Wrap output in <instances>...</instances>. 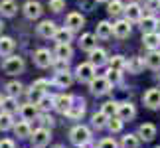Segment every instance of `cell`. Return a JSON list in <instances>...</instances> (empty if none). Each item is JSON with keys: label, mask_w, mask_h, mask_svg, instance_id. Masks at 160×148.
Listing matches in <instances>:
<instances>
[{"label": "cell", "mask_w": 160, "mask_h": 148, "mask_svg": "<svg viewBox=\"0 0 160 148\" xmlns=\"http://www.w3.org/2000/svg\"><path fill=\"white\" fill-rule=\"evenodd\" d=\"M53 38H55L58 44H69L71 38H73V30H69V28H58V32H55Z\"/></svg>", "instance_id": "obj_27"}, {"label": "cell", "mask_w": 160, "mask_h": 148, "mask_svg": "<svg viewBox=\"0 0 160 148\" xmlns=\"http://www.w3.org/2000/svg\"><path fill=\"white\" fill-rule=\"evenodd\" d=\"M32 87H36V89H40V91H44V93H46V89L50 87V83H48V79H38V81L32 83Z\"/></svg>", "instance_id": "obj_44"}, {"label": "cell", "mask_w": 160, "mask_h": 148, "mask_svg": "<svg viewBox=\"0 0 160 148\" xmlns=\"http://www.w3.org/2000/svg\"><path fill=\"white\" fill-rule=\"evenodd\" d=\"M14 132L18 138H28V136H32V126H30L28 121L22 119L20 122H14Z\"/></svg>", "instance_id": "obj_18"}, {"label": "cell", "mask_w": 160, "mask_h": 148, "mask_svg": "<svg viewBox=\"0 0 160 148\" xmlns=\"http://www.w3.org/2000/svg\"><path fill=\"white\" fill-rule=\"evenodd\" d=\"M2 67L8 75H18V73L24 71V59L18 57V55H10V57H6Z\"/></svg>", "instance_id": "obj_4"}, {"label": "cell", "mask_w": 160, "mask_h": 148, "mask_svg": "<svg viewBox=\"0 0 160 148\" xmlns=\"http://www.w3.org/2000/svg\"><path fill=\"white\" fill-rule=\"evenodd\" d=\"M30 140H32V144H34L36 148H44L46 144H50V140H52V132L48 131L46 126H40V128H36V131L32 132Z\"/></svg>", "instance_id": "obj_2"}, {"label": "cell", "mask_w": 160, "mask_h": 148, "mask_svg": "<svg viewBox=\"0 0 160 148\" xmlns=\"http://www.w3.org/2000/svg\"><path fill=\"white\" fill-rule=\"evenodd\" d=\"M134 115H137V109H134L132 103H119V107H117V116H121L122 121H131L134 119Z\"/></svg>", "instance_id": "obj_10"}, {"label": "cell", "mask_w": 160, "mask_h": 148, "mask_svg": "<svg viewBox=\"0 0 160 148\" xmlns=\"http://www.w3.org/2000/svg\"><path fill=\"white\" fill-rule=\"evenodd\" d=\"M2 28H4V24H2V20H0V32H2Z\"/></svg>", "instance_id": "obj_49"}, {"label": "cell", "mask_w": 160, "mask_h": 148, "mask_svg": "<svg viewBox=\"0 0 160 148\" xmlns=\"http://www.w3.org/2000/svg\"><path fill=\"white\" fill-rule=\"evenodd\" d=\"M109 119H111V116H107V115L101 111V113H95V115H93L91 122H93V126H95V128H105V126L109 125Z\"/></svg>", "instance_id": "obj_34"}, {"label": "cell", "mask_w": 160, "mask_h": 148, "mask_svg": "<svg viewBox=\"0 0 160 148\" xmlns=\"http://www.w3.org/2000/svg\"><path fill=\"white\" fill-rule=\"evenodd\" d=\"M107 79H109V83L111 85H117L121 81V71H117V69H111L109 67V71H107V75H105Z\"/></svg>", "instance_id": "obj_42"}, {"label": "cell", "mask_w": 160, "mask_h": 148, "mask_svg": "<svg viewBox=\"0 0 160 148\" xmlns=\"http://www.w3.org/2000/svg\"><path fill=\"white\" fill-rule=\"evenodd\" d=\"M53 83L58 85L59 89H67V87H69V85L73 83V75H71V71H69V69L58 71V73H55V79H53Z\"/></svg>", "instance_id": "obj_12"}, {"label": "cell", "mask_w": 160, "mask_h": 148, "mask_svg": "<svg viewBox=\"0 0 160 148\" xmlns=\"http://www.w3.org/2000/svg\"><path fill=\"white\" fill-rule=\"evenodd\" d=\"M20 115H22V119L24 121H34V119H38L40 113H38V105H34V103H26V105H22L20 107Z\"/></svg>", "instance_id": "obj_14"}, {"label": "cell", "mask_w": 160, "mask_h": 148, "mask_svg": "<svg viewBox=\"0 0 160 148\" xmlns=\"http://www.w3.org/2000/svg\"><path fill=\"white\" fill-rule=\"evenodd\" d=\"M158 34H160V22H158Z\"/></svg>", "instance_id": "obj_51"}, {"label": "cell", "mask_w": 160, "mask_h": 148, "mask_svg": "<svg viewBox=\"0 0 160 148\" xmlns=\"http://www.w3.org/2000/svg\"><path fill=\"white\" fill-rule=\"evenodd\" d=\"M107 12L111 16H121L125 12V4L121 0H109V6H107Z\"/></svg>", "instance_id": "obj_32"}, {"label": "cell", "mask_w": 160, "mask_h": 148, "mask_svg": "<svg viewBox=\"0 0 160 148\" xmlns=\"http://www.w3.org/2000/svg\"><path fill=\"white\" fill-rule=\"evenodd\" d=\"M10 128H14V119H12V113L2 111V113H0V131H10Z\"/></svg>", "instance_id": "obj_31"}, {"label": "cell", "mask_w": 160, "mask_h": 148, "mask_svg": "<svg viewBox=\"0 0 160 148\" xmlns=\"http://www.w3.org/2000/svg\"><path fill=\"white\" fill-rule=\"evenodd\" d=\"M109 67L111 69H117V71H122V69H127V59L122 55H113L109 59Z\"/></svg>", "instance_id": "obj_33"}, {"label": "cell", "mask_w": 160, "mask_h": 148, "mask_svg": "<svg viewBox=\"0 0 160 148\" xmlns=\"http://www.w3.org/2000/svg\"><path fill=\"white\" fill-rule=\"evenodd\" d=\"M89 89H91V93L93 95H105L109 93V89H111V83H109V79L103 75V77H93L89 81Z\"/></svg>", "instance_id": "obj_3"}, {"label": "cell", "mask_w": 160, "mask_h": 148, "mask_svg": "<svg viewBox=\"0 0 160 148\" xmlns=\"http://www.w3.org/2000/svg\"><path fill=\"white\" fill-rule=\"evenodd\" d=\"M138 136L148 142V140H152V138L156 136V126L150 125V122H146V125H140V128H138Z\"/></svg>", "instance_id": "obj_24"}, {"label": "cell", "mask_w": 160, "mask_h": 148, "mask_svg": "<svg viewBox=\"0 0 160 148\" xmlns=\"http://www.w3.org/2000/svg\"><path fill=\"white\" fill-rule=\"evenodd\" d=\"M6 91H8V95H12V97L20 95L22 93V83L20 81H10L8 85H6Z\"/></svg>", "instance_id": "obj_39"}, {"label": "cell", "mask_w": 160, "mask_h": 148, "mask_svg": "<svg viewBox=\"0 0 160 148\" xmlns=\"http://www.w3.org/2000/svg\"><path fill=\"white\" fill-rule=\"evenodd\" d=\"M2 111H6V113H16L18 111V103H16V99L12 95L2 99Z\"/></svg>", "instance_id": "obj_35"}, {"label": "cell", "mask_w": 160, "mask_h": 148, "mask_svg": "<svg viewBox=\"0 0 160 148\" xmlns=\"http://www.w3.org/2000/svg\"><path fill=\"white\" fill-rule=\"evenodd\" d=\"M138 136L137 134H127V136H122V142H121V146L122 148H138Z\"/></svg>", "instance_id": "obj_37"}, {"label": "cell", "mask_w": 160, "mask_h": 148, "mask_svg": "<svg viewBox=\"0 0 160 148\" xmlns=\"http://www.w3.org/2000/svg\"><path fill=\"white\" fill-rule=\"evenodd\" d=\"M111 36H113V24L107 22V20H103L97 24V38H101V40H109Z\"/></svg>", "instance_id": "obj_22"}, {"label": "cell", "mask_w": 160, "mask_h": 148, "mask_svg": "<svg viewBox=\"0 0 160 148\" xmlns=\"http://www.w3.org/2000/svg\"><path fill=\"white\" fill-rule=\"evenodd\" d=\"M71 101H73V97H71V95L61 93V95H58V97H53V109L58 111V113L65 115L67 111H69V107H71Z\"/></svg>", "instance_id": "obj_7"}, {"label": "cell", "mask_w": 160, "mask_h": 148, "mask_svg": "<svg viewBox=\"0 0 160 148\" xmlns=\"http://www.w3.org/2000/svg\"><path fill=\"white\" fill-rule=\"evenodd\" d=\"M65 115L69 116V119H73V121L81 119V116L85 115V99H81V97H73L71 107H69V111H67Z\"/></svg>", "instance_id": "obj_6"}, {"label": "cell", "mask_w": 160, "mask_h": 148, "mask_svg": "<svg viewBox=\"0 0 160 148\" xmlns=\"http://www.w3.org/2000/svg\"><path fill=\"white\" fill-rule=\"evenodd\" d=\"M55 32H58V26H55L52 20H44L38 26V34L42 36V38H53Z\"/></svg>", "instance_id": "obj_16"}, {"label": "cell", "mask_w": 160, "mask_h": 148, "mask_svg": "<svg viewBox=\"0 0 160 148\" xmlns=\"http://www.w3.org/2000/svg\"><path fill=\"white\" fill-rule=\"evenodd\" d=\"M16 10H18V6H16L14 0H2V2H0V12H2L4 16H8V18L14 16Z\"/></svg>", "instance_id": "obj_29"}, {"label": "cell", "mask_w": 160, "mask_h": 148, "mask_svg": "<svg viewBox=\"0 0 160 148\" xmlns=\"http://www.w3.org/2000/svg\"><path fill=\"white\" fill-rule=\"evenodd\" d=\"M140 28H142L144 34L154 32V30L158 28V20H156L154 16H142V20H140Z\"/></svg>", "instance_id": "obj_28"}, {"label": "cell", "mask_w": 160, "mask_h": 148, "mask_svg": "<svg viewBox=\"0 0 160 148\" xmlns=\"http://www.w3.org/2000/svg\"><path fill=\"white\" fill-rule=\"evenodd\" d=\"M144 65H146V61L142 57H128V61H127L128 73H140L144 69Z\"/></svg>", "instance_id": "obj_25"}, {"label": "cell", "mask_w": 160, "mask_h": 148, "mask_svg": "<svg viewBox=\"0 0 160 148\" xmlns=\"http://www.w3.org/2000/svg\"><path fill=\"white\" fill-rule=\"evenodd\" d=\"M55 148H61V146H55Z\"/></svg>", "instance_id": "obj_53"}, {"label": "cell", "mask_w": 160, "mask_h": 148, "mask_svg": "<svg viewBox=\"0 0 160 148\" xmlns=\"http://www.w3.org/2000/svg\"><path fill=\"white\" fill-rule=\"evenodd\" d=\"M125 12H127L128 22H140L142 20V8H140V4H137V2H131L125 8Z\"/></svg>", "instance_id": "obj_15"}, {"label": "cell", "mask_w": 160, "mask_h": 148, "mask_svg": "<svg viewBox=\"0 0 160 148\" xmlns=\"http://www.w3.org/2000/svg\"><path fill=\"white\" fill-rule=\"evenodd\" d=\"M38 109H42V111H50V109H53V97L44 95V97L40 99V103H38Z\"/></svg>", "instance_id": "obj_40"}, {"label": "cell", "mask_w": 160, "mask_h": 148, "mask_svg": "<svg viewBox=\"0 0 160 148\" xmlns=\"http://www.w3.org/2000/svg\"><path fill=\"white\" fill-rule=\"evenodd\" d=\"M142 44L146 49H158L160 47V34L158 32H148V34H144V38H142Z\"/></svg>", "instance_id": "obj_19"}, {"label": "cell", "mask_w": 160, "mask_h": 148, "mask_svg": "<svg viewBox=\"0 0 160 148\" xmlns=\"http://www.w3.org/2000/svg\"><path fill=\"white\" fill-rule=\"evenodd\" d=\"M89 61H91L95 67H101V65H105L107 61H109V57H107V53L103 52V49L95 47L93 52H89Z\"/></svg>", "instance_id": "obj_17"}, {"label": "cell", "mask_w": 160, "mask_h": 148, "mask_svg": "<svg viewBox=\"0 0 160 148\" xmlns=\"http://www.w3.org/2000/svg\"><path fill=\"white\" fill-rule=\"evenodd\" d=\"M53 65H55V69H58V71L67 69V61H65V59H58V61H53Z\"/></svg>", "instance_id": "obj_46"}, {"label": "cell", "mask_w": 160, "mask_h": 148, "mask_svg": "<svg viewBox=\"0 0 160 148\" xmlns=\"http://www.w3.org/2000/svg\"><path fill=\"white\" fill-rule=\"evenodd\" d=\"M122 122H125V121H122L121 119V116H111V119H109V125H107V128H109V131L111 132H121L122 131Z\"/></svg>", "instance_id": "obj_36"}, {"label": "cell", "mask_w": 160, "mask_h": 148, "mask_svg": "<svg viewBox=\"0 0 160 148\" xmlns=\"http://www.w3.org/2000/svg\"><path fill=\"white\" fill-rule=\"evenodd\" d=\"M14 47H16V42L12 38H8V36L0 38V55H10L14 52Z\"/></svg>", "instance_id": "obj_26"}, {"label": "cell", "mask_w": 160, "mask_h": 148, "mask_svg": "<svg viewBox=\"0 0 160 148\" xmlns=\"http://www.w3.org/2000/svg\"><path fill=\"white\" fill-rule=\"evenodd\" d=\"M117 107H119V103H115V101H109V103H105L103 105V113H105L107 116H115L117 115Z\"/></svg>", "instance_id": "obj_41"}, {"label": "cell", "mask_w": 160, "mask_h": 148, "mask_svg": "<svg viewBox=\"0 0 160 148\" xmlns=\"http://www.w3.org/2000/svg\"><path fill=\"white\" fill-rule=\"evenodd\" d=\"M75 75H77L79 81L89 83L91 79L97 75V73H95V65L91 63V61H87V63H79V65H77V69H75Z\"/></svg>", "instance_id": "obj_5"}, {"label": "cell", "mask_w": 160, "mask_h": 148, "mask_svg": "<svg viewBox=\"0 0 160 148\" xmlns=\"http://www.w3.org/2000/svg\"><path fill=\"white\" fill-rule=\"evenodd\" d=\"M24 14H26L28 20H36V18H40V14H42V4L36 2V0H28V2L24 4Z\"/></svg>", "instance_id": "obj_11"}, {"label": "cell", "mask_w": 160, "mask_h": 148, "mask_svg": "<svg viewBox=\"0 0 160 148\" xmlns=\"http://www.w3.org/2000/svg\"><path fill=\"white\" fill-rule=\"evenodd\" d=\"M0 148H16V144H14V140L4 138V140H0Z\"/></svg>", "instance_id": "obj_47"}, {"label": "cell", "mask_w": 160, "mask_h": 148, "mask_svg": "<svg viewBox=\"0 0 160 148\" xmlns=\"http://www.w3.org/2000/svg\"><path fill=\"white\" fill-rule=\"evenodd\" d=\"M144 61H146V67H150V69H160V52L152 49L144 57Z\"/></svg>", "instance_id": "obj_30"}, {"label": "cell", "mask_w": 160, "mask_h": 148, "mask_svg": "<svg viewBox=\"0 0 160 148\" xmlns=\"http://www.w3.org/2000/svg\"><path fill=\"white\" fill-rule=\"evenodd\" d=\"M34 63L38 67H50V65H53V57H52L50 49H38V52L34 53Z\"/></svg>", "instance_id": "obj_9"}, {"label": "cell", "mask_w": 160, "mask_h": 148, "mask_svg": "<svg viewBox=\"0 0 160 148\" xmlns=\"http://www.w3.org/2000/svg\"><path fill=\"white\" fill-rule=\"evenodd\" d=\"M65 8V0H50V10L52 12H61Z\"/></svg>", "instance_id": "obj_43"}, {"label": "cell", "mask_w": 160, "mask_h": 148, "mask_svg": "<svg viewBox=\"0 0 160 148\" xmlns=\"http://www.w3.org/2000/svg\"><path fill=\"white\" fill-rule=\"evenodd\" d=\"M83 24H85V18L81 14H77V12H71V14L65 18V26L69 30H79Z\"/></svg>", "instance_id": "obj_21"}, {"label": "cell", "mask_w": 160, "mask_h": 148, "mask_svg": "<svg viewBox=\"0 0 160 148\" xmlns=\"http://www.w3.org/2000/svg\"><path fill=\"white\" fill-rule=\"evenodd\" d=\"M44 95H46L44 91H40V89H36V87H30V91H28V101L34 103V105H38L40 99L44 97Z\"/></svg>", "instance_id": "obj_38"}, {"label": "cell", "mask_w": 160, "mask_h": 148, "mask_svg": "<svg viewBox=\"0 0 160 148\" xmlns=\"http://www.w3.org/2000/svg\"><path fill=\"white\" fill-rule=\"evenodd\" d=\"M156 148H160V146H156Z\"/></svg>", "instance_id": "obj_54"}, {"label": "cell", "mask_w": 160, "mask_h": 148, "mask_svg": "<svg viewBox=\"0 0 160 148\" xmlns=\"http://www.w3.org/2000/svg\"><path fill=\"white\" fill-rule=\"evenodd\" d=\"M97 148H117V142H115L113 138H103Z\"/></svg>", "instance_id": "obj_45"}, {"label": "cell", "mask_w": 160, "mask_h": 148, "mask_svg": "<svg viewBox=\"0 0 160 148\" xmlns=\"http://www.w3.org/2000/svg\"><path fill=\"white\" fill-rule=\"evenodd\" d=\"M40 119H42V125H46V126L48 125H50V126L53 125V119H52L50 115H40Z\"/></svg>", "instance_id": "obj_48"}, {"label": "cell", "mask_w": 160, "mask_h": 148, "mask_svg": "<svg viewBox=\"0 0 160 148\" xmlns=\"http://www.w3.org/2000/svg\"><path fill=\"white\" fill-rule=\"evenodd\" d=\"M97 2H109V0H97Z\"/></svg>", "instance_id": "obj_50"}, {"label": "cell", "mask_w": 160, "mask_h": 148, "mask_svg": "<svg viewBox=\"0 0 160 148\" xmlns=\"http://www.w3.org/2000/svg\"><path fill=\"white\" fill-rule=\"evenodd\" d=\"M79 46H81L83 52H93L97 47V36L95 34H83L81 40H79Z\"/></svg>", "instance_id": "obj_20"}, {"label": "cell", "mask_w": 160, "mask_h": 148, "mask_svg": "<svg viewBox=\"0 0 160 148\" xmlns=\"http://www.w3.org/2000/svg\"><path fill=\"white\" fill-rule=\"evenodd\" d=\"M71 55H73V49H71L69 44H58V46H55V59H65V61H69Z\"/></svg>", "instance_id": "obj_23"}, {"label": "cell", "mask_w": 160, "mask_h": 148, "mask_svg": "<svg viewBox=\"0 0 160 148\" xmlns=\"http://www.w3.org/2000/svg\"><path fill=\"white\" fill-rule=\"evenodd\" d=\"M69 138H71V142L75 146H83V144H87L91 140V131L87 126H83V125L73 126L71 132H69Z\"/></svg>", "instance_id": "obj_1"}, {"label": "cell", "mask_w": 160, "mask_h": 148, "mask_svg": "<svg viewBox=\"0 0 160 148\" xmlns=\"http://www.w3.org/2000/svg\"><path fill=\"white\" fill-rule=\"evenodd\" d=\"M142 101L148 109H158L160 107V89H148L144 93Z\"/></svg>", "instance_id": "obj_13"}, {"label": "cell", "mask_w": 160, "mask_h": 148, "mask_svg": "<svg viewBox=\"0 0 160 148\" xmlns=\"http://www.w3.org/2000/svg\"><path fill=\"white\" fill-rule=\"evenodd\" d=\"M113 36L119 40H125L131 36V22L128 20H119L113 24Z\"/></svg>", "instance_id": "obj_8"}, {"label": "cell", "mask_w": 160, "mask_h": 148, "mask_svg": "<svg viewBox=\"0 0 160 148\" xmlns=\"http://www.w3.org/2000/svg\"><path fill=\"white\" fill-rule=\"evenodd\" d=\"M0 107H2V97H0Z\"/></svg>", "instance_id": "obj_52"}]
</instances>
